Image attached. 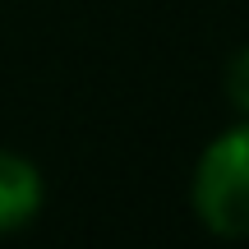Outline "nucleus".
Returning <instances> with one entry per match:
<instances>
[{"mask_svg": "<svg viewBox=\"0 0 249 249\" xmlns=\"http://www.w3.org/2000/svg\"><path fill=\"white\" fill-rule=\"evenodd\" d=\"M189 194L198 222L213 235L249 240V116L203 148Z\"/></svg>", "mask_w": 249, "mask_h": 249, "instance_id": "f257e3e1", "label": "nucleus"}, {"mask_svg": "<svg viewBox=\"0 0 249 249\" xmlns=\"http://www.w3.org/2000/svg\"><path fill=\"white\" fill-rule=\"evenodd\" d=\"M42 198H46L42 171L28 157L0 148V235L5 231H23V226L42 213Z\"/></svg>", "mask_w": 249, "mask_h": 249, "instance_id": "f03ea898", "label": "nucleus"}, {"mask_svg": "<svg viewBox=\"0 0 249 249\" xmlns=\"http://www.w3.org/2000/svg\"><path fill=\"white\" fill-rule=\"evenodd\" d=\"M226 97L249 116V46H240V51L226 60Z\"/></svg>", "mask_w": 249, "mask_h": 249, "instance_id": "7ed1b4c3", "label": "nucleus"}]
</instances>
